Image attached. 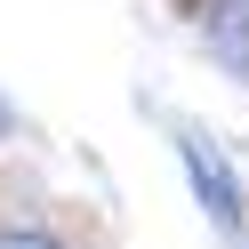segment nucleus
<instances>
[{"mask_svg":"<svg viewBox=\"0 0 249 249\" xmlns=\"http://www.w3.org/2000/svg\"><path fill=\"white\" fill-rule=\"evenodd\" d=\"M0 249H65V241L40 233V225H8V233H0Z\"/></svg>","mask_w":249,"mask_h":249,"instance_id":"nucleus-2","label":"nucleus"},{"mask_svg":"<svg viewBox=\"0 0 249 249\" xmlns=\"http://www.w3.org/2000/svg\"><path fill=\"white\" fill-rule=\"evenodd\" d=\"M177 153H185V169H193V185H201V201H209V217H217V225H241V185H233V169L217 161L201 137H177Z\"/></svg>","mask_w":249,"mask_h":249,"instance_id":"nucleus-1","label":"nucleus"}]
</instances>
